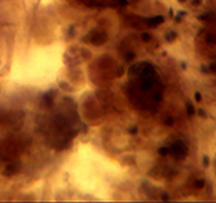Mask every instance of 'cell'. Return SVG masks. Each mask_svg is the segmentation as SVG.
Masks as SVG:
<instances>
[{
    "label": "cell",
    "instance_id": "6da1fadb",
    "mask_svg": "<svg viewBox=\"0 0 216 203\" xmlns=\"http://www.w3.org/2000/svg\"><path fill=\"white\" fill-rule=\"evenodd\" d=\"M172 152H173V154H174L176 159L181 160L186 156V146H185L182 142H177L174 145V148H172Z\"/></svg>",
    "mask_w": 216,
    "mask_h": 203
}]
</instances>
